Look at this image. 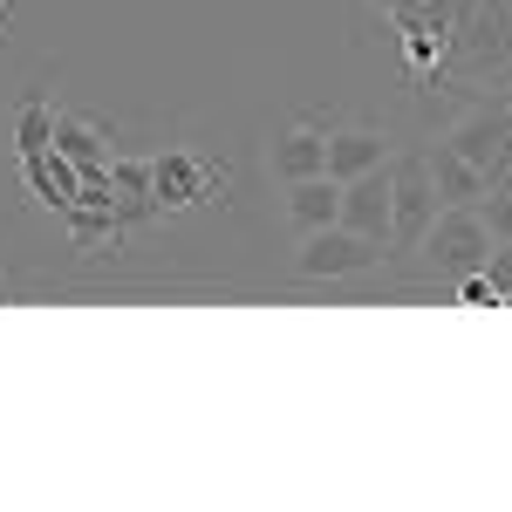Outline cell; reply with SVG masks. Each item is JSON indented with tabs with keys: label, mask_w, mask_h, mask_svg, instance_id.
Returning a JSON list of instances; mask_svg holds the SVG:
<instances>
[{
	"label": "cell",
	"mask_w": 512,
	"mask_h": 512,
	"mask_svg": "<svg viewBox=\"0 0 512 512\" xmlns=\"http://www.w3.org/2000/svg\"><path fill=\"white\" fill-rule=\"evenodd\" d=\"M151 192H158L164 212H192V205H226L233 192V171L219 158H205V151H185V144H171L151 158Z\"/></svg>",
	"instance_id": "cell-1"
},
{
	"label": "cell",
	"mask_w": 512,
	"mask_h": 512,
	"mask_svg": "<svg viewBox=\"0 0 512 512\" xmlns=\"http://www.w3.org/2000/svg\"><path fill=\"white\" fill-rule=\"evenodd\" d=\"M512 69V0H472V14L451 35V82Z\"/></svg>",
	"instance_id": "cell-2"
},
{
	"label": "cell",
	"mask_w": 512,
	"mask_h": 512,
	"mask_svg": "<svg viewBox=\"0 0 512 512\" xmlns=\"http://www.w3.org/2000/svg\"><path fill=\"white\" fill-rule=\"evenodd\" d=\"M431 219H437V185L424 171V151L390 158V260H410L431 233Z\"/></svg>",
	"instance_id": "cell-3"
},
{
	"label": "cell",
	"mask_w": 512,
	"mask_h": 512,
	"mask_svg": "<svg viewBox=\"0 0 512 512\" xmlns=\"http://www.w3.org/2000/svg\"><path fill=\"white\" fill-rule=\"evenodd\" d=\"M390 260V246L369 233H349L342 219L335 226H321V233L301 239V253H294V274L301 280H355V274H376Z\"/></svg>",
	"instance_id": "cell-4"
},
{
	"label": "cell",
	"mask_w": 512,
	"mask_h": 512,
	"mask_svg": "<svg viewBox=\"0 0 512 512\" xmlns=\"http://www.w3.org/2000/svg\"><path fill=\"white\" fill-rule=\"evenodd\" d=\"M417 253H424L444 280H458V274H478V267L492 260V233H485L478 205H437V219H431V233H424Z\"/></svg>",
	"instance_id": "cell-5"
},
{
	"label": "cell",
	"mask_w": 512,
	"mask_h": 512,
	"mask_svg": "<svg viewBox=\"0 0 512 512\" xmlns=\"http://www.w3.org/2000/svg\"><path fill=\"white\" fill-rule=\"evenodd\" d=\"M444 144L492 178V171L512 158V96H485L478 110H465V117L451 123V137H444Z\"/></svg>",
	"instance_id": "cell-6"
},
{
	"label": "cell",
	"mask_w": 512,
	"mask_h": 512,
	"mask_svg": "<svg viewBox=\"0 0 512 512\" xmlns=\"http://www.w3.org/2000/svg\"><path fill=\"white\" fill-rule=\"evenodd\" d=\"M342 226L390 246V164H376V171H362V178L342 185Z\"/></svg>",
	"instance_id": "cell-7"
},
{
	"label": "cell",
	"mask_w": 512,
	"mask_h": 512,
	"mask_svg": "<svg viewBox=\"0 0 512 512\" xmlns=\"http://www.w3.org/2000/svg\"><path fill=\"white\" fill-rule=\"evenodd\" d=\"M21 185H28V198H35V205H48V212L62 219V212L76 205L82 171H76L69 158H62L55 144H48V151H28V158H21Z\"/></svg>",
	"instance_id": "cell-8"
},
{
	"label": "cell",
	"mask_w": 512,
	"mask_h": 512,
	"mask_svg": "<svg viewBox=\"0 0 512 512\" xmlns=\"http://www.w3.org/2000/svg\"><path fill=\"white\" fill-rule=\"evenodd\" d=\"M376 164H390V137H383V130H369V123L328 130V178H335V185H349V178L376 171Z\"/></svg>",
	"instance_id": "cell-9"
},
{
	"label": "cell",
	"mask_w": 512,
	"mask_h": 512,
	"mask_svg": "<svg viewBox=\"0 0 512 512\" xmlns=\"http://www.w3.org/2000/svg\"><path fill=\"white\" fill-rule=\"evenodd\" d=\"M110 185H117V226L123 233L164 219L158 192H151V158H110Z\"/></svg>",
	"instance_id": "cell-10"
},
{
	"label": "cell",
	"mask_w": 512,
	"mask_h": 512,
	"mask_svg": "<svg viewBox=\"0 0 512 512\" xmlns=\"http://www.w3.org/2000/svg\"><path fill=\"white\" fill-rule=\"evenodd\" d=\"M315 171H328V123H294L274 144V178L294 185V178H315Z\"/></svg>",
	"instance_id": "cell-11"
},
{
	"label": "cell",
	"mask_w": 512,
	"mask_h": 512,
	"mask_svg": "<svg viewBox=\"0 0 512 512\" xmlns=\"http://www.w3.org/2000/svg\"><path fill=\"white\" fill-rule=\"evenodd\" d=\"M287 219H294L301 233L335 226V219H342V185H335L328 171H315V178H294V185H287Z\"/></svg>",
	"instance_id": "cell-12"
},
{
	"label": "cell",
	"mask_w": 512,
	"mask_h": 512,
	"mask_svg": "<svg viewBox=\"0 0 512 512\" xmlns=\"http://www.w3.org/2000/svg\"><path fill=\"white\" fill-rule=\"evenodd\" d=\"M424 171H431V185H437V205H478L485 198V171L465 164L451 144H431L424 151Z\"/></svg>",
	"instance_id": "cell-13"
},
{
	"label": "cell",
	"mask_w": 512,
	"mask_h": 512,
	"mask_svg": "<svg viewBox=\"0 0 512 512\" xmlns=\"http://www.w3.org/2000/svg\"><path fill=\"white\" fill-rule=\"evenodd\" d=\"M55 151L76 164V171L117 158V151H110V130H103V123H89V117H69V110H55Z\"/></svg>",
	"instance_id": "cell-14"
},
{
	"label": "cell",
	"mask_w": 512,
	"mask_h": 512,
	"mask_svg": "<svg viewBox=\"0 0 512 512\" xmlns=\"http://www.w3.org/2000/svg\"><path fill=\"white\" fill-rule=\"evenodd\" d=\"M48 144H55V103L48 96H28L21 117H14V151L28 158V151H48Z\"/></svg>",
	"instance_id": "cell-15"
},
{
	"label": "cell",
	"mask_w": 512,
	"mask_h": 512,
	"mask_svg": "<svg viewBox=\"0 0 512 512\" xmlns=\"http://www.w3.org/2000/svg\"><path fill=\"white\" fill-rule=\"evenodd\" d=\"M458 301H465V308H499L492 274H485V267H478V274H458Z\"/></svg>",
	"instance_id": "cell-16"
},
{
	"label": "cell",
	"mask_w": 512,
	"mask_h": 512,
	"mask_svg": "<svg viewBox=\"0 0 512 512\" xmlns=\"http://www.w3.org/2000/svg\"><path fill=\"white\" fill-rule=\"evenodd\" d=\"M485 274H492V287H499V301H512V239H492Z\"/></svg>",
	"instance_id": "cell-17"
},
{
	"label": "cell",
	"mask_w": 512,
	"mask_h": 512,
	"mask_svg": "<svg viewBox=\"0 0 512 512\" xmlns=\"http://www.w3.org/2000/svg\"><path fill=\"white\" fill-rule=\"evenodd\" d=\"M376 7H383V14H390V7H431V0H376Z\"/></svg>",
	"instance_id": "cell-18"
},
{
	"label": "cell",
	"mask_w": 512,
	"mask_h": 512,
	"mask_svg": "<svg viewBox=\"0 0 512 512\" xmlns=\"http://www.w3.org/2000/svg\"><path fill=\"white\" fill-rule=\"evenodd\" d=\"M0 294H7V280H0Z\"/></svg>",
	"instance_id": "cell-19"
}]
</instances>
